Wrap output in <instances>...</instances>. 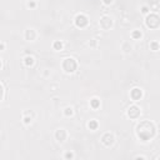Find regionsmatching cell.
I'll return each mask as SVG.
<instances>
[{
	"label": "cell",
	"mask_w": 160,
	"mask_h": 160,
	"mask_svg": "<svg viewBox=\"0 0 160 160\" xmlns=\"http://www.w3.org/2000/svg\"><path fill=\"white\" fill-rule=\"evenodd\" d=\"M155 134H156V128L154 123L150 120L140 121L136 126V135L144 141L153 139L155 136Z\"/></svg>",
	"instance_id": "6da1fadb"
},
{
	"label": "cell",
	"mask_w": 160,
	"mask_h": 160,
	"mask_svg": "<svg viewBox=\"0 0 160 160\" xmlns=\"http://www.w3.org/2000/svg\"><path fill=\"white\" fill-rule=\"evenodd\" d=\"M145 25L149 29H158L160 27V16L158 14H149L145 19Z\"/></svg>",
	"instance_id": "7a4b0ae2"
},
{
	"label": "cell",
	"mask_w": 160,
	"mask_h": 160,
	"mask_svg": "<svg viewBox=\"0 0 160 160\" xmlns=\"http://www.w3.org/2000/svg\"><path fill=\"white\" fill-rule=\"evenodd\" d=\"M77 68H78V63L73 58H66L63 61V69L66 73H74L75 70H77Z\"/></svg>",
	"instance_id": "3957f363"
},
{
	"label": "cell",
	"mask_w": 160,
	"mask_h": 160,
	"mask_svg": "<svg viewBox=\"0 0 160 160\" xmlns=\"http://www.w3.org/2000/svg\"><path fill=\"white\" fill-rule=\"evenodd\" d=\"M100 28L103 30H109L111 27H113V19L110 16H103L102 19H100Z\"/></svg>",
	"instance_id": "277c9868"
},
{
	"label": "cell",
	"mask_w": 160,
	"mask_h": 160,
	"mask_svg": "<svg viewBox=\"0 0 160 160\" xmlns=\"http://www.w3.org/2000/svg\"><path fill=\"white\" fill-rule=\"evenodd\" d=\"M141 111H140V108L136 106V105H131L129 109H128V116L130 119H138L140 116Z\"/></svg>",
	"instance_id": "5b68a950"
},
{
	"label": "cell",
	"mask_w": 160,
	"mask_h": 160,
	"mask_svg": "<svg viewBox=\"0 0 160 160\" xmlns=\"http://www.w3.org/2000/svg\"><path fill=\"white\" fill-rule=\"evenodd\" d=\"M88 23H89L88 18H86L85 15H83V14L78 15L77 18H75V25H77L78 28H85L86 25H88Z\"/></svg>",
	"instance_id": "8992f818"
},
{
	"label": "cell",
	"mask_w": 160,
	"mask_h": 160,
	"mask_svg": "<svg viewBox=\"0 0 160 160\" xmlns=\"http://www.w3.org/2000/svg\"><path fill=\"white\" fill-rule=\"evenodd\" d=\"M102 141H103V144H104V145H106V146H110V145H113V144H114L115 138H114V135H113V134H110V133H106V134H104V135H103V138H102Z\"/></svg>",
	"instance_id": "52a82bcc"
},
{
	"label": "cell",
	"mask_w": 160,
	"mask_h": 160,
	"mask_svg": "<svg viewBox=\"0 0 160 160\" xmlns=\"http://www.w3.org/2000/svg\"><path fill=\"white\" fill-rule=\"evenodd\" d=\"M66 136H68V133H66V130H64V129H59V130H56V133H55L56 140L60 141V143H64V141L66 140Z\"/></svg>",
	"instance_id": "ba28073f"
},
{
	"label": "cell",
	"mask_w": 160,
	"mask_h": 160,
	"mask_svg": "<svg viewBox=\"0 0 160 160\" xmlns=\"http://www.w3.org/2000/svg\"><path fill=\"white\" fill-rule=\"evenodd\" d=\"M130 96H131L133 100H135V102H136V100H140L143 98V90L139 89V88H134L130 91Z\"/></svg>",
	"instance_id": "9c48e42d"
},
{
	"label": "cell",
	"mask_w": 160,
	"mask_h": 160,
	"mask_svg": "<svg viewBox=\"0 0 160 160\" xmlns=\"http://www.w3.org/2000/svg\"><path fill=\"white\" fill-rule=\"evenodd\" d=\"M36 38V33L34 29H28L27 31H25V39L29 40V41H33V40H35Z\"/></svg>",
	"instance_id": "30bf717a"
},
{
	"label": "cell",
	"mask_w": 160,
	"mask_h": 160,
	"mask_svg": "<svg viewBox=\"0 0 160 160\" xmlns=\"http://www.w3.org/2000/svg\"><path fill=\"white\" fill-rule=\"evenodd\" d=\"M90 105L93 109H98L100 106V100H98L96 98H94L93 100H90Z\"/></svg>",
	"instance_id": "8fae6325"
},
{
	"label": "cell",
	"mask_w": 160,
	"mask_h": 160,
	"mask_svg": "<svg viewBox=\"0 0 160 160\" xmlns=\"http://www.w3.org/2000/svg\"><path fill=\"white\" fill-rule=\"evenodd\" d=\"M24 63H25L27 66H31L33 64H34V58H33V56H27L24 59Z\"/></svg>",
	"instance_id": "7c38bea8"
},
{
	"label": "cell",
	"mask_w": 160,
	"mask_h": 160,
	"mask_svg": "<svg viewBox=\"0 0 160 160\" xmlns=\"http://www.w3.org/2000/svg\"><path fill=\"white\" fill-rule=\"evenodd\" d=\"M88 126H89L90 130H95V129H98V121L96 120H90V123L88 124Z\"/></svg>",
	"instance_id": "4fadbf2b"
},
{
	"label": "cell",
	"mask_w": 160,
	"mask_h": 160,
	"mask_svg": "<svg viewBox=\"0 0 160 160\" xmlns=\"http://www.w3.org/2000/svg\"><path fill=\"white\" fill-rule=\"evenodd\" d=\"M131 36H133L134 39H140V38L143 36V34H141V31H140V30H135V31H133Z\"/></svg>",
	"instance_id": "5bb4252c"
},
{
	"label": "cell",
	"mask_w": 160,
	"mask_h": 160,
	"mask_svg": "<svg viewBox=\"0 0 160 160\" xmlns=\"http://www.w3.org/2000/svg\"><path fill=\"white\" fill-rule=\"evenodd\" d=\"M54 49L55 50H61L63 49V43H61V41H55V43H54Z\"/></svg>",
	"instance_id": "9a60e30c"
},
{
	"label": "cell",
	"mask_w": 160,
	"mask_h": 160,
	"mask_svg": "<svg viewBox=\"0 0 160 160\" xmlns=\"http://www.w3.org/2000/svg\"><path fill=\"white\" fill-rule=\"evenodd\" d=\"M64 113H65V115H66V116H71V115H73V113H74V111H73V108H66Z\"/></svg>",
	"instance_id": "2e32d148"
},
{
	"label": "cell",
	"mask_w": 160,
	"mask_h": 160,
	"mask_svg": "<svg viewBox=\"0 0 160 160\" xmlns=\"http://www.w3.org/2000/svg\"><path fill=\"white\" fill-rule=\"evenodd\" d=\"M150 48L153 49V50H158V49H159V44H158V43H151V44H150Z\"/></svg>",
	"instance_id": "e0dca14e"
},
{
	"label": "cell",
	"mask_w": 160,
	"mask_h": 160,
	"mask_svg": "<svg viewBox=\"0 0 160 160\" xmlns=\"http://www.w3.org/2000/svg\"><path fill=\"white\" fill-rule=\"evenodd\" d=\"M30 121H31V118H28V116L24 118V123H25V124H29Z\"/></svg>",
	"instance_id": "ac0fdd59"
},
{
	"label": "cell",
	"mask_w": 160,
	"mask_h": 160,
	"mask_svg": "<svg viewBox=\"0 0 160 160\" xmlns=\"http://www.w3.org/2000/svg\"><path fill=\"white\" fill-rule=\"evenodd\" d=\"M73 156H74L73 153H66V154H65V158H66V159H71Z\"/></svg>",
	"instance_id": "d6986e66"
},
{
	"label": "cell",
	"mask_w": 160,
	"mask_h": 160,
	"mask_svg": "<svg viewBox=\"0 0 160 160\" xmlns=\"http://www.w3.org/2000/svg\"><path fill=\"white\" fill-rule=\"evenodd\" d=\"M2 89H3V96H2V99L4 100V99H5V89H4V84H2Z\"/></svg>",
	"instance_id": "ffe728a7"
},
{
	"label": "cell",
	"mask_w": 160,
	"mask_h": 160,
	"mask_svg": "<svg viewBox=\"0 0 160 160\" xmlns=\"http://www.w3.org/2000/svg\"><path fill=\"white\" fill-rule=\"evenodd\" d=\"M103 2H104L105 5H109V4H111V3H113V0H103Z\"/></svg>",
	"instance_id": "44dd1931"
},
{
	"label": "cell",
	"mask_w": 160,
	"mask_h": 160,
	"mask_svg": "<svg viewBox=\"0 0 160 160\" xmlns=\"http://www.w3.org/2000/svg\"><path fill=\"white\" fill-rule=\"evenodd\" d=\"M149 10H148V8L146 6H144V8H143V13H148Z\"/></svg>",
	"instance_id": "7402d4cb"
},
{
	"label": "cell",
	"mask_w": 160,
	"mask_h": 160,
	"mask_svg": "<svg viewBox=\"0 0 160 160\" xmlns=\"http://www.w3.org/2000/svg\"><path fill=\"white\" fill-rule=\"evenodd\" d=\"M159 159H160V156H159Z\"/></svg>",
	"instance_id": "603a6c76"
}]
</instances>
